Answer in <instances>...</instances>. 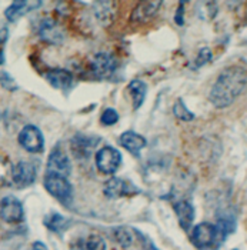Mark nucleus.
<instances>
[{
    "mask_svg": "<svg viewBox=\"0 0 247 250\" xmlns=\"http://www.w3.org/2000/svg\"><path fill=\"white\" fill-rule=\"evenodd\" d=\"M246 69L242 66L226 67L210 89L209 99L217 109L230 106L246 89Z\"/></svg>",
    "mask_w": 247,
    "mask_h": 250,
    "instance_id": "nucleus-1",
    "label": "nucleus"
},
{
    "mask_svg": "<svg viewBox=\"0 0 247 250\" xmlns=\"http://www.w3.org/2000/svg\"><path fill=\"white\" fill-rule=\"evenodd\" d=\"M193 243L197 249L207 250L217 246V240H223L222 234L219 229L211 225V223H199L197 226H194L193 229V234H191Z\"/></svg>",
    "mask_w": 247,
    "mask_h": 250,
    "instance_id": "nucleus-2",
    "label": "nucleus"
},
{
    "mask_svg": "<svg viewBox=\"0 0 247 250\" xmlns=\"http://www.w3.org/2000/svg\"><path fill=\"white\" fill-rule=\"evenodd\" d=\"M95 162L100 173L113 174L122 165V153L112 146H104L96 152Z\"/></svg>",
    "mask_w": 247,
    "mask_h": 250,
    "instance_id": "nucleus-3",
    "label": "nucleus"
},
{
    "mask_svg": "<svg viewBox=\"0 0 247 250\" xmlns=\"http://www.w3.org/2000/svg\"><path fill=\"white\" fill-rule=\"evenodd\" d=\"M117 69V60L110 53H96L90 59L89 72L99 80L109 79Z\"/></svg>",
    "mask_w": 247,
    "mask_h": 250,
    "instance_id": "nucleus-4",
    "label": "nucleus"
},
{
    "mask_svg": "<svg viewBox=\"0 0 247 250\" xmlns=\"http://www.w3.org/2000/svg\"><path fill=\"white\" fill-rule=\"evenodd\" d=\"M43 185H44V189L50 193V196H53L60 202H69L72 199L73 188L70 182L67 180V177H62L56 174H46Z\"/></svg>",
    "mask_w": 247,
    "mask_h": 250,
    "instance_id": "nucleus-5",
    "label": "nucleus"
},
{
    "mask_svg": "<svg viewBox=\"0 0 247 250\" xmlns=\"http://www.w3.org/2000/svg\"><path fill=\"white\" fill-rule=\"evenodd\" d=\"M19 145L29 153H40L44 149V137L43 133L40 132L38 126L35 125H26L20 130Z\"/></svg>",
    "mask_w": 247,
    "mask_h": 250,
    "instance_id": "nucleus-6",
    "label": "nucleus"
},
{
    "mask_svg": "<svg viewBox=\"0 0 247 250\" xmlns=\"http://www.w3.org/2000/svg\"><path fill=\"white\" fill-rule=\"evenodd\" d=\"M0 219L9 225H18L24 220V209L18 197L6 196L0 200Z\"/></svg>",
    "mask_w": 247,
    "mask_h": 250,
    "instance_id": "nucleus-7",
    "label": "nucleus"
},
{
    "mask_svg": "<svg viewBox=\"0 0 247 250\" xmlns=\"http://www.w3.org/2000/svg\"><path fill=\"white\" fill-rule=\"evenodd\" d=\"M46 174H56L62 177H69L72 173V162L67 153L60 147H55L47 159Z\"/></svg>",
    "mask_w": 247,
    "mask_h": 250,
    "instance_id": "nucleus-8",
    "label": "nucleus"
},
{
    "mask_svg": "<svg viewBox=\"0 0 247 250\" xmlns=\"http://www.w3.org/2000/svg\"><path fill=\"white\" fill-rule=\"evenodd\" d=\"M103 193L109 199H120V197L137 194L139 189L129 180H123L120 177H112L104 183Z\"/></svg>",
    "mask_w": 247,
    "mask_h": 250,
    "instance_id": "nucleus-9",
    "label": "nucleus"
},
{
    "mask_svg": "<svg viewBox=\"0 0 247 250\" xmlns=\"http://www.w3.org/2000/svg\"><path fill=\"white\" fill-rule=\"evenodd\" d=\"M100 143V137L97 136L76 135L70 140V149L79 160H86L90 157V154L95 152L97 145Z\"/></svg>",
    "mask_w": 247,
    "mask_h": 250,
    "instance_id": "nucleus-10",
    "label": "nucleus"
},
{
    "mask_svg": "<svg viewBox=\"0 0 247 250\" xmlns=\"http://www.w3.org/2000/svg\"><path fill=\"white\" fill-rule=\"evenodd\" d=\"M36 166L32 162H19L13 169L12 185L18 189H26L36 182Z\"/></svg>",
    "mask_w": 247,
    "mask_h": 250,
    "instance_id": "nucleus-11",
    "label": "nucleus"
},
{
    "mask_svg": "<svg viewBox=\"0 0 247 250\" xmlns=\"http://www.w3.org/2000/svg\"><path fill=\"white\" fill-rule=\"evenodd\" d=\"M44 79L47 80V83L52 87H55L57 90H69L75 82L73 73L67 69H62V67H53V69L46 70Z\"/></svg>",
    "mask_w": 247,
    "mask_h": 250,
    "instance_id": "nucleus-12",
    "label": "nucleus"
},
{
    "mask_svg": "<svg viewBox=\"0 0 247 250\" xmlns=\"http://www.w3.org/2000/svg\"><path fill=\"white\" fill-rule=\"evenodd\" d=\"M163 1H140L132 12L130 21L133 23H147L156 18Z\"/></svg>",
    "mask_w": 247,
    "mask_h": 250,
    "instance_id": "nucleus-13",
    "label": "nucleus"
},
{
    "mask_svg": "<svg viewBox=\"0 0 247 250\" xmlns=\"http://www.w3.org/2000/svg\"><path fill=\"white\" fill-rule=\"evenodd\" d=\"M173 210L177 216L179 225L183 230H189L194 222V208L189 200H179L173 205Z\"/></svg>",
    "mask_w": 247,
    "mask_h": 250,
    "instance_id": "nucleus-14",
    "label": "nucleus"
},
{
    "mask_svg": "<svg viewBox=\"0 0 247 250\" xmlns=\"http://www.w3.org/2000/svg\"><path fill=\"white\" fill-rule=\"evenodd\" d=\"M39 35H40V38L43 39L44 42H47L50 44H55V46L60 44L62 40H63V36H64V33H63L62 27L59 26V23H57L56 20L52 19L44 20L41 23Z\"/></svg>",
    "mask_w": 247,
    "mask_h": 250,
    "instance_id": "nucleus-15",
    "label": "nucleus"
},
{
    "mask_svg": "<svg viewBox=\"0 0 247 250\" xmlns=\"http://www.w3.org/2000/svg\"><path fill=\"white\" fill-rule=\"evenodd\" d=\"M119 143H120L127 152H130V153L134 154V156H137V154H140V152L146 147L147 140H146L142 135L129 130V132H124L123 135L120 136Z\"/></svg>",
    "mask_w": 247,
    "mask_h": 250,
    "instance_id": "nucleus-16",
    "label": "nucleus"
},
{
    "mask_svg": "<svg viewBox=\"0 0 247 250\" xmlns=\"http://www.w3.org/2000/svg\"><path fill=\"white\" fill-rule=\"evenodd\" d=\"M73 250H106V242L99 233H87L75 240Z\"/></svg>",
    "mask_w": 247,
    "mask_h": 250,
    "instance_id": "nucleus-17",
    "label": "nucleus"
},
{
    "mask_svg": "<svg viewBox=\"0 0 247 250\" xmlns=\"http://www.w3.org/2000/svg\"><path fill=\"white\" fill-rule=\"evenodd\" d=\"M116 1H97L95 3V15L102 26H109L116 18Z\"/></svg>",
    "mask_w": 247,
    "mask_h": 250,
    "instance_id": "nucleus-18",
    "label": "nucleus"
},
{
    "mask_svg": "<svg viewBox=\"0 0 247 250\" xmlns=\"http://www.w3.org/2000/svg\"><path fill=\"white\" fill-rule=\"evenodd\" d=\"M127 93L132 99V103H133V110H137L143 106L144 103V99H146V95H147V86L144 82L136 79V80H132L127 86Z\"/></svg>",
    "mask_w": 247,
    "mask_h": 250,
    "instance_id": "nucleus-19",
    "label": "nucleus"
},
{
    "mask_svg": "<svg viewBox=\"0 0 247 250\" xmlns=\"http://www.w3.org/2000/svg\"><path fill=\"white\" fill-rule=\"evenodd\" d=\"M13 169H15V165L12 163V160L7 156L0 153V190L12 186Z\"/></svg>",
    "mask_w": 247,
    "mask_h": 250,
    "instance_id": "nucleus-20",
    "label": "nucleus"
},
{
    "mask_svg": "<svg viewBox=\"0 0 247 250\" xmlns=\"http://www.w3.org/2000/svg\"><path fill=\"white\" fill-rule=\"evenodd\" d=\"M36 3H29V1H26V0H18V1H13L7 9H6V12H4V16H6V19L9 20V21H16V20H19L26 12H29L30 9V6H35Z\"/></svg>",
    "mask_w": 247,
    "mask_h": 250,
    "instance_id": "nucleus-21",
    "label": "nucleus"
},
{
    "mask_svg": "<svg viewBox=\"0 0 247 250\" xmlns=\"http://www.w3.org/2000/svg\"><path fill=\"white\" fill-rule=\"evenodd\" d=\"M44 226L52 231H56V233H60L66 229V226L69 225V220L59 214V213H50V214H46L44 216V220H43Z\"/></svg>",
    "mask_w": 247,
    "mask_h": 250,
    "instance_id": "nucleus-22",
    "label": "nucleus"
},
{
    "mask_svg": "<svg viewBox=\"0 0 247 250\" xmlns=\"http://www.w3.org/2000/svg\"><path fill=\"white\" fill-rule=\"evenodd\" d=\"M113 236H114V239H113L114 242H116L117 245H120L123 249L130 248L134 240L133 230H132V229H129V228H123V226H122V228L114 229Z\"/></svg>",
    "mask_w": 247,
    "mask_h": 250,
    "instance_id": "nucleus-23",
    "label": "nucleus"
},
{
    "mask_svg": "<svg viewBox=\"0 0 247 250\" xmlns=\"http://www.w3.org/2000/svg\"><path fill=\"white\" fill-rule=\"evenodd\" d=\"M173 115L182 122H191L194 119V113L189 110L183 99H177L173 104Z\"/></svg>",
    "mask_w": 247,
    "mask_h": 250,
    "instance_id": "nucleus-24",
    "label": "nucleus"
},
{
    "mask_svg": "<svg viewBox=\"0 0 247 250\" xmlns=\"http://www.w3.org/2000/svg\"><path fill=\"white\" fill-rule=\"evenodd\" d=\"M100 122L104 126H113L114 123L119 122V113H117V110L113 109V107H107L106 110H103L102 117H100Z\"/></svg>",
    "mask_w": 247,
    "mask_h": 250,
    "instance_id": "nucleus-25",
    "label": "nucleus"
},
{
    "mask_svg": "<svg viewBox=\"0 0 247 250\" xmlns=\"http://www.w3.org/2000/svg\"><path fill=\"white\" fill-rule=\"evenodd\" d=\"M0 84H1V87L7 89L9 92H15L18 89V84H16L15 79L10 76L7 72H1L0 73Z\"/></svg>",
    "mask_w": 247,
    "mask_h": 250,
    "instance_id": "nucleus-26",
    "label": "nucleus"
},
{
    "mask_svg": "<svg viewBox=\"0 0 247 250\" xmlns=\"http://www.w3.org/2000/svg\"><path fill=\"white\" fill-rule=\"evenodd\" d=\"M210 59H211V50H210L209 47H203L199 52V55L196 56V62H194L196 63V69L203 66V64H206L207 62H210Z\"/></svg>",
    "mask_w": 247,
    "mask_h": 250,
    "instance_id": "nucleus-27",
    "label": "nucleus"
},
{
    "mask_svg": "<svg viewBox=\"0 0 247 250\" xmlns=\"http://www.w3.org/2000/svg\"><path fill=\"white\" fill-rule=\"evenodd\" d=\"M174 20H176V23H177L179 26H182V24L185 23V3H183V1L179 3L177 13H176V16H174Z\"/></svg>",
    "mask_w": 247,
    "mask_h": 250,
    "instance_id": "nucleus-28",
    "label": "nucleus"
},
{
    "mask_svg": "<svg viewBox=\"0 0 247 250\" xmlns=\"http://www.w3.org/2000/svg\"><path fill=\"white\" fill-rule=\"evenodd\" d=\"M29 250H47V246L44 245V243H41V242H35Z\"/></svg>",
    "mask_w": 247,
    "mask_h": 250,
    "instance_id": "nucleus-29",
    "label": "nucleus"
},
{
    "mask_svg": "<svg viewBox=\"0 0 247 250\" xmlns=\"http://www.w3.org/2000/svg\"><path fill=\"white\" fill-rule=\"evenodd\" d=\"M0 44H1V40H0Z\"/></svg>",
    "mask_w": 247,
    "mask_h": 250,
    "instance_id": "nucleus-30",
    "label": "nucleus"
}]
</instances>
